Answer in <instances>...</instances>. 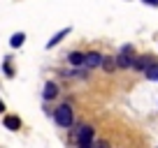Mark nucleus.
<instances>
[{"mask_svg":"<svg viewBox=\"0 0 158 148\" xmlns=\"http://www.w3.org/2000/svg\"><path fill=\"white\" fill-rule=\"evenodd\" d=\"M54 118H56V123H58L60 127H70V125H72V120H74V114H72V109H70L68 104H63V107L56 109Z\"/></svg>","mask_w":158,"mask_h":148,"instance_id":"f257e3e1","label":"nucleus"},{"mask_svg":"<svg viewBox=\"0 0 158 148\" xmlns=\"http://www.w3.org/2000/svg\"><path fill=\"white\" fill-rule=\"evenodd\" d=\"M77 143L81 148H89L91 143H93V127H89V125H84V127L77 130Z\"/></svg>","mask_w":158,"mask_h":148,"instance_id":"f03ea898","label":"nucleus"},{"mask_svg":"<svg viewBox=\"0 0 158 148\" xmlns=\"http://www.w3.org/2000/svg\"><path fill=\"white\" fill-rule=\"evenodd\" d=\"M116 63H118V67H133V65H135L133 46H123L121 53H118V58H116Z\"/></svg>","mask_w":158,"mask_h":148,"instance_id":"7ed1b4c3","label":"nucleus"},{"mask_svg":"<svg viewBox=\"0 0 158 148\" xmlns=\"http://www.w3.org/2000/svg\"><path fill=\"white\" fill-rule=\"evenodd\" d=\"M100 63H102V56H100L98 51H91V53H86V60H84L86 67H98Z\"/></svg>","mask_w":158,"mask_h":148,"instance_id":"20e7f679","label":"nucleus"},{"mask_svg":"<svg viewBox=\"0 0 158 148\" xmlns=\"http://www.w3.org/2000/svg\"><path fill=\"white\" fill-rule=\"evenodd\" d=\"M68 33H70V28H63V30H60V33H56L54 37H51L49 42H47V49H54V46L58 44V42L63 40V37H65V35H68Z\"/></svg>","mask_w":158,"mask_h":148,"instance_id":"39448f33","label":"nucleus"},{"mask_svg":"<svg viewBox=\"0 0 158 148\" xmlns=\"http://www.w3.org/2000/svg\"><path fill=\"white\" fill-rule=\"evenodd\" d=\"M68 60H70V65H84V60H86V53H79V51H72V53L68 56Z\"/></svg>","mask_w":158,"mask_h":148,"instance_id":"423d86ee","label":"nucleus"},{"mask_svg":"<svg viewBox=\"0 0 158 148\" xmlns=\"http://www.w3.org/2000/svg\"><path fill=\"white\" fill-rule=\"evenodd\" d=\"M149 65H153V60H151V58H147V56H142V58H137V60H135V65H133V67H135V69H139V72H144V69H147Z\"/></svg>","mask_w":158,"mask_h":148,"instance_id":"0eeeda50","label":"nucleus"},{"mask_svg":"<svg viewBox=\"0 0 158 148\" xmlns=\"http://www.w3.org/2000/svg\"><path fill=\"white\" fill-rule=\"evenodd\" d=\"M58 95V86L56 84H47L44 86V99H54Z\"/></svg>","mask_w":158,"mask_h":148,"instance_id":"6e6552de","label":"nucleus"},{"mask_svg":"<svg viewBox=\"0 0 158 148\" xmlns=\"http://www.w3.org/2000/svg\"><path fill=\"white\" fill-rule=\"evenodd\" d=\"M5 127L7 130H19L21 127V120L16 118V116H7V118H5Z\"/></svg>","mask_w":158,"mask_h":148,"instance_id":"1a4fd4ad","label":"nucleus"},{"mask_svg":"<svg viewBox=\"0 0 158 148\" xmlns=\"http://www.w3.org/2000/svg\"><path fill=\"white\" fill-rule=\"evenodd\" d=\"M144 74H147V79L158 81V65H156V63H153V65H149V67L144 69Z\"/></svg>","mask_w":158,"mask_h":148,"instance_id":"9d476101","label":"nucleus"},{"mask_svg":"<svg viewBox=\"0 0 158 148\" xmlns=\"http://www.w3.org/2000/svg\"><path fill=\"white\" fill-rule=\"evenodd\" d=\"M23 37H26L23 33H16L14 37H12V40H10V44H12V46H14V49H16V46H21V44H23Z\"/></svg>","mask_w":158,"mask_h":148,"instance_id":"9b49d317","label":"nucleus"},{"mask_svg":"<svg viewBox=\"0 0 158 148\" xmlns=\"http://www.w3.org/2000/svg\"><path fill=\"white\" fill-rule=\"evenodd\" d=\"M116 65H118V63H114V60H112V58H102V67H105V69H107V72H112V69H114V67H116Z\"/></svg>","mask_w":158,"mask_h":148,"instance_id":"f8f14e48","label":"nucleus"},{"mask_svg":"<svg viewBox=\"0 0 158 148\" xmlns=\"http://www.w3.org/2000/svg\"><path fill=\"white\" fill-rule=\"evenodd\" d=\"M144 2H149V5H156V7H158V0H144Z\"/></svg>","mask_w":158,"mask_h":148,"instance_id":"ddd939ff","label":"nucleus"},{"mask_svg":"<svg viewBox=\"0 0 158 148\" xmlns=\"http://www.w3.org/2000/svg\"><path fill=\"white\" fill-rule=\"evenodd\" d=\"M0 111H5V104H2V99H0Z\"/></svg>","mask_w":158,"mask_h":148,"instance_id":"4468645a","label":"nucleus"}]
</instances>
